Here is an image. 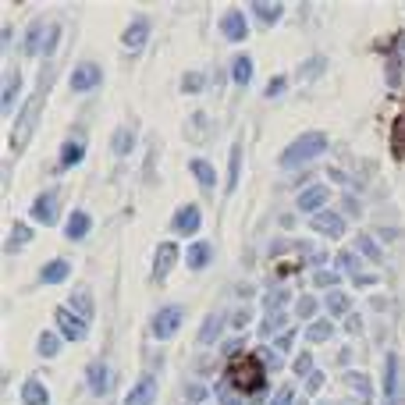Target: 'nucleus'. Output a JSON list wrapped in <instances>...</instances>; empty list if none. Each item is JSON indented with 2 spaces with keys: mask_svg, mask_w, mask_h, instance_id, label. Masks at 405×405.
<instances>
[{
  "mask_svg": "<svg viewBox=\"0 0 405 405\" xmlns=\"http://www.w3.org/2000/svg\"><path fill=\"white\" fill-rule=\"evenodd\" d=\"M228 380L234 384L239 391H256L263 384V370H260V362H256L252 355H239L228 366Z\"/></svg>",
  "mask_w": 405,
  "mask_h": 405,
  "instance_id": "nucleus-1",
  "label": "nucleus"
},
{
  "mask_svg": "<svg viewBox=\"0 0 405 405\" xmlns=\"http://www.w3.org/2000/svg\"><path fill=\"white\" fill-rule=\"evenodd\" d=\"M391 153L398 160H405V103H402V111H398V118L391 124Z\"/></svg>",
  "mask_w": 405,
  "mask_h": 405,
  "instance_id": "nucleus-2",
  "label": "nucleus"
}]
</instances>
